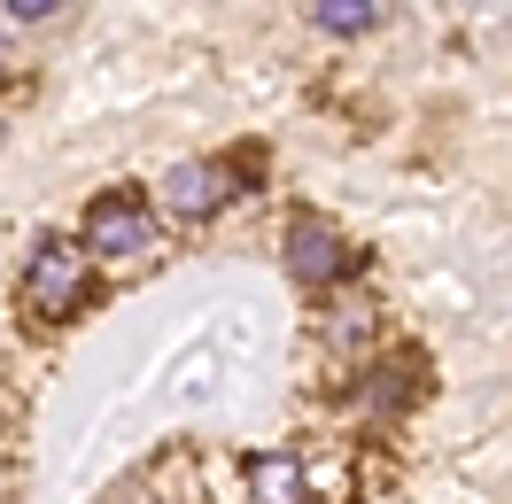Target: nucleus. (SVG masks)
<instances>
[{
    "label": "nucleus",
    "mask_w": 512,
    "mask_h": 504,
    "mask_svg": "<svg viewBox=\"0 0 512 504\" xmlns=\"http://www.w3.org/2000/svg\"><path fill=\"white\" fill-rule=\"evenodd\" d=\"M78 287H86V249H70V241H39L32 264H24V303L39 318H63L78 303Z\"/></svg>",
    "instance_id": "obj_1"
},
{
    "label": "nucleus",
    "mask_w": 512,
    "mask_h": 504,
    "mask_svg": "<svg viewBox=\"0 0 512 504\" xmlns=\"http://www.w3.org/2000/svg\"><path fill=\"white\" fill-rule=\"evenodd\" d=\"M280 256H288V272H295L303 287H334V280H342V272L357 264V256L342 249V233H334L326 218H311V210H303V218L288 225V241H280Z\"/></svg>",
    "instance_id": "obj_2"
},
{
    "label": "nucleus",
    "mask_w": 512,
    "mask_h": 504,
    "mask_svg": "<svg viewBox=\"0 0 512 504\" xmlns=\"http://www.w3.org/2000/svg\"><path fill=\"white\" fill-rule=\"evenodd\" d=\"M148 249V210L140 194H101L86 210V256H140Z\"/></svg>",
    "instance_id": "obj_3"
},
{
    "label": "nucleus",
    "mask_w": 512,
    "mask_h": 504,
    "mask_svg": "<svg viewBox=\"0 0 512 504\" xmlns=\"http://www.w3.org/2000/svg\"><path fill=\"white\" fill-rule=\"evenodd\" d=\"M225 202H233V171L225 163H179L163 179V210L171 218H218Z\"/></svg>",
    "instance_id": "obj_4"
},
{
    "label": "nucleus",
    "mask_w": 512,
    "mask_h": 504,
    "mask_svg": "<svg viewBox=\"0 0 512 504\" xmlns=\"http://www.w3.org/2000/svg\"><path fill=\"white\" fill-rule=\"evenodd\" d=\"M249 489H256V504H311V473H303L295 450H264L249 466Z\"/></svg>",
    "instance_id": "obj_5"
},
{
    "label": "nucleus",
    "mask_w": 512,
    "mask_h": 504,
    "mask_svg": "<svg viewBox=\"0 0 512 504\" xmlns=\"http://www.w3.org/2000/svg\"><path fill=\"white\" fill-rule=\"evenodd\" d=\"M311 16H319L326 32H373V24H381V8H373V0H311Z\"/></svg>",
    "instance_id": "obj_6"
},
{
    "label": "nucleus",
    "mask_w": 512,
    "mask_h": 504,
    "mask_svg": "<svg viewBox=\"0 0 512 504\" xmlns=\"http://www.w3.org/2000/svg\"><path fill=\"white\" fill-rule=\"evenodd\" d=\"M0 8H8V16H16V24H39V16H55V8H63V0H0Z\"/></svg>",
    "instance_id": "obj_7"
},
{
    "label": "nucleus",
    "mask_w": 512,
    "mask_h": 504,
    "mask_svg": "<svg viewBox=\"0 0 512 504\" xmlns=\"http://www.w3.org/2000/svg\"><path fill=\"white\" fill-rule=\"evenodd\" d=\"M0 132H8V125H0Z\"/></svg>",
    "instance_id": "obj_8"
}]
</instances>
